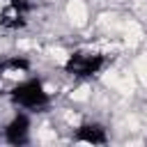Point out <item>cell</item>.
<instances>
[{
    "label": "cell",
    "instance_id": "5b68a950",
    "mask_svg": "<svg viewBox=\"0 0 147 147\" xmlns=\"http://www.w3.org/2000/svg\"><path fill=\"white\" fill-rule=\"evenodd\" d=\"M74 142H87V145H106L108 142V129L101 122L87 119L76 126L74 131Z\"/></svg>",
    "mask_w": 147,
    "mask_h": 147
},
{
    "label": "cell",
    "instance_id": "8992f818",
    "mask_svg": "<svg viewBox=\"0 0 147 147\" xmlns=\"http://www.w3.org/2000/svg\"><path fill=\"white\" fill-rule=\"evenodd\" d=\"M32 67V62L23 55H9L0 60V78H7L11 74H28Z\"/></svg>",
    "mask_w": 147,
    "mask_h": 147
},
{
    "label": "cell",
    "instance_id": "277c9868",
    "mask_svg": "<svg viewBox=\"0 0 147 147\" xmlns=\"http://www.w3.org/2000/svg\"><path fill=\"white\" fill-rule=\"evenodd\" d=\"M30 131H32V119L25 110H16L11 115V119L5 124L2 129V138L7 145H14V147H23L30 142Z\"/></svg>",
    "mask_w": 147,
    "mask_h": 147
},
{
    "label": "cell",
    "instance_id": "3957f363",
    "mask_svg": "<svg viewBox=\"0 0 147 147\" xmlns=\"http://www.w3.org/2000/svg\"><path fill=\"white\" fill-rule=\"evenodd\" d=\"M32 9H34V5L30 0H7L5 7L0 9V28L11 30V32L25 28Z\"/></svg>",
    "mask_w": 147,
    "mask_h": 147
},
{
    "label": "cell",
    "instance_id": "7a4b0ae2",
    "mask_svg": "<svg viewBox=\"0 0 147 147\" xmlns=\"http://www.w3.org/2000/svg\"><path fill=\"white\" fill-rule=\"evenodd\" d=\"M9 101L14 108H21V110H44L48 108L51 103V94L44 85L41 78L37 76H30V78H23L21 83H16L11 90H9Z\"/></svg>",
    "mask_w": 147,
    "mask_h": 147
},
{
    "label": "cell",
    "instance_id": "6da1fadb",
    "mask_svg": "<svg viewBox=\"0 0 147 147\" xmlns=\"http://www.w3.org/2000/svg\"><path fill=\"white\" fill-rule=\"evenodd\" d=\"M108 62H110V57L106 53L78 48V51L67 55V60L62 64V71L67 76L76 78V80H92V78H96L108 67Z\"/></svg>",
    "mask_w": 147,
    "mask_h": 147
}]
</instances>
